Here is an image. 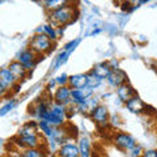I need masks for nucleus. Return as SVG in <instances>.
I'll list each match as a JSON object with an SVG mask.
<instances>
[{
	"mask_svg": "<svg viewBox=\"0 0 157 157\" xmlns=\"http://www.w3.org/2000/svg\"><path fill=\"white\" fill-rule=\"evenodd\" d=\"M76 16V9L72 6H66L56 9V11L50 12V21L54 26H63L71 24Z\"/></svg>",
	"mask_w": 157,
	"mask_h": 157,
	"instance_id": "obj_1",
	"label": "nucleus"
},
{
	"mask_svg": "<svg viewBox=\"0 0 157 157\" xmlns=\"http://www.w3.org/2000/svg\"><path fill=\"white\" fill-rule=\"evenodd\" d=\"M66 118H67L66 106L55 104L47 110V113L45 114V117H43L42 119L48 122V123H50L51 126H54V127H60L63 123H64Z\"/></svg>",
	"mask_w": 157,
	"mask_h": 157,
	"instance_id": "obj_2",
	"label": "nucleus"
},
{
	"mask_svg": "<svg viewBox=\"0 0 157 157\" xmlns=\"http://www.w3.org/2000/svg\"><path fill=\"white\" fill-rule=\"evenodd\" d=\"M30 48L38 54V55H43V54H47L51 51L52 48V39L46 36L45 33H38L36 34L32 39H30Z\"/></svg>",
	"mask_w": 157,
	"mask_h": 157,
	"instance_id": "obj_3",
	"label": "nucleus"
},
{
	"mask_svg": "<svg viewBox=\"0 0 157 157\" xmlns=\"http://www.w3.org/2000/svg\"><path fill=\"white\" fill-rule=\"evenodd\" d=\"M93 89L90 86H82V88H73L71 90V97H72V102H75L76 105L81 106L84 102L92 96Z\"/></svg>",
	"mask_w": 157,
	"mask_h": 157,
	"instance_id": "obj_4",
	"label": "nucleus"
},
{
	"mask_svg": "<svg viewBox=\"0 0 157 157\" xmlns=\"http://www.w3.org/2000/svg\"><path fill=\"white\" fill-rule=\"evenodd\" d=\"M114 143L122 151H130L136 145V141L134 137L127 134H123V132H118L114 136Z\"/></svg>",
	"mask_w": 157,
	"mask_h": 157,
	"instance_id": "obj_5",
	"label": "nucleus"
},
{
	"mask_svg": "<svg viewBox=\"0 0 157 157\" xmlns=\"http://www.w3.org/2000/svg\"><path fill=\"white\" fill-rule=\"evenodd\" d=\"M71 88L67 86V85H60L56 89L55 94H54V101L55 104H59V105H70L72 102V97H71Z\"/></svg>",
	"mask_w": 157,
	"mask_h": 157,
	"instance_id": "obj_6",
	"label": "nucleus"
},
{
	"mask_svg": "<svg viewBox=\"0 0 157 157\" xmlns=\"http://www.w3.org/2000/svg\"><path fill=\"white\" fill-rule=\"evenodd\" d=\"M0 82L7 90L14 89L18 84L17 78L13 76V73L9 71V68H2L0 70Z\"/></svg>",
	"mask_w": 157,
	"mask_h": 157,
	"instance_id": "obj_7",
	"label": "nucleus"
},
{
	"mask_svg": "<svg viewBox=\"0 0 157 157\" xmlns=\"http://www.w3.org/2000/svg\"><path fill=\"white\" fill-rule=\"evenodd\" d=\"M90 115L92 119L100 126H106L107 122H109V111H107V107L104 105L96 106L94 110L90 113Z\"/></svg>",
	"mask_w": 157,
	"mask_h": 157,
	"instance_id": "obj_8",
	"label": "nucleus"
},
{
	"mask_svg": "<svg viewBox=\"0 0 157 157\" xmlns=\"http://www.w3.org/2000/svg\"><path fill=\"white\" fill-rule=\"evenodd\" d=\"M37 56H38V54L34 52L32 48H28V50L21 51V54H20L18 58H17V60L20 63H22V64L25 66L29 71H30V70H33V68H34V66H36Z\"/></svg>",
	"mask_w": 157,
	"mask_h": 157,
	"instance_id": "obj_9",
	"label": "nucleus"
},
{
	"mask_svg": "<svg viewBox=\"0 0 157 157\" xmlns=\"http://www.w3.org/2000/svg\"><path fill=\"white\" fill-rule=\"evenodd\" d=\"M16 143L22 147V148H37L39 145V136L38 134H33V135H18L16 139Z\"/></svg>",
	"mask_w": 157,
	"mask_h": 157,
	"instance_id": "obj_10",
	"label": "nucleus"
},
{
	"mask_svg": "<svg viewBox=\"0 0 157 157\" xmlns=\"http://www.w3.org/2000/svg\"><path fill=\"white\" fill-rule=\"evenodd\" d=\"M107 81H109V84L111 86L118 88L127 81V75L122 70H119V68H113L111 72L109 73V76H107Z\"/></svg>",
	"mask_w": 157,
	"mask_h": 157,
	"instance_id": "obj_11",
	"label": "nucleus"
},
{
	"mask_svg": "<svg viewBox=\"0 0 157 157\" xmlns=\"http://www.w3.org/2000/svg\"><path fill=\"white\" fill-rule=\"evenodd\" d=\"M8 68H9V71L13 73V76L17 78V81H18V82L29 76V70L22 64V63H20L18 60L12 62L11 64H9Z\"/></svg>",
	"mask_w": 157,
	"mask_h": 157,
	"instance_id": "obj_12",
	"label": "nucleus"
},
{
	"mask_svg": "<svg viewBox=\"0 0 157 157\" xmlns=\"http://www.w3.org/2000/svg\"><path fill=\"white\" fill-rule=\"evenodd\" d=\"M126 107H127V109H128L131 113H135V114H140V113L144 111L145 105H144V102L135 94V96H132L130 100L126 102Z\"/></svg>",
	"mask_w": 157,
	"mask_h": 157,
	"instance_id": "obj_13",
	"label": "nucleus"
},
{
	"mask_svg": "<svg viewBox=\"0 0 157 157\" xmlns=\"http://www.w3.org/2000/svg\"><path fill=\"white\" fill-rule=\"evenodd\" d=\"M117 94H118V97H119L123 102H127L132 96H135V90H134V88H132V86H130L128 84H126V82H124V84H122V85L118 86Z\"/></svg>",
	"mask_w": 157,
	"mask_h": 157,
	"instance_id": "obj_14",
	"label": "nucleus"
},
{
	"mask_svg": "<svg viewBox=\"0 0 157 157\" xmlns=\"http://www.w3.org/2000/svg\"><path fill=\"white\" fill-rule=\"evenodd\" d=\"M59 155L63 157H77L80 156V151H78V147L75 144H63L59 149Z\"/></svg>",
	"mask_w": 157,
	"mask_h": 157,
	"instance_id": "obj_15",
	"label": "nucleus"
},
{
	"mask_svg": "<svg viewBox=\"0 0 157 157\" xmlns=\"http://www.w3.org/2000/svg\"><path fill=\"white\" fill-rule=\"evenodd\" d=\"M68 84L71 88H82L88 85V77L86 75H82V73H77V75H73L68 78Z\"/></svg>",
	"mask_w": 157,
	"mask_h": 157,
	"instance_id": "obj_16",
	"label": "nucleus"
},
{
	"mask_svg": "<svg viewBox=\"0 0 157 157\" xmlns=\"http://www.w3.org/2000/svg\"><path fill=\"white\" fill-rule=\"evenodd\" d=\"M113 68L110 67L109 63H100V64L94 66V68H93V72L96 73L97 76H100L101 78H107V76H109V73L111 72Z\"/></svg>",
	"mask_w": 157,
	"mask_h": 157,
	"instance_id": "obj_17",
	"label": "nucleus"
},
{
	"mask_svg": "<svg viewBox=\"0 0 157 157\" xmlns=\"http://www.w3.org/2000/svg\"><path fill=\"white\" fill-rule=\"evenodd\" d=\"M70 4V0H45V8L48 12L56 11V9L66 7Z\"/></svg>",
	"mask_w": 157,
	"mask_h": 157,
	"instance_id": "obj_18",
	"label": "nucleus"
},
{
	"mask_svg": "<svg viewBox=\"0 0 157 157\" xmlns=\"http://www.w3.org/2000/svg\"><path fill=\"white\" fill-rule=\"evenodd\" d=\"M78 151H80V156L88 157L90 156V140L88 137H81L78 141Z\"/></svg>",
	"mask_w": 157,
	"mask_h": 157,
	"instance_id": "obj_19",
	"label": "nucleus"
},
{
	"mask_svg": "<svg viewBox=\"0 0 157 157\" xmlns=\"http://www.w3.org/2000/svg\"><path fill=\"white\" fill-rule=\"evenodd\" d=\"M70 51L67 50H63L62 52H59L56 58H55V62H54V68L52 70H58V68H60L63 64H66V62L68 60V58H70Z\"/></svg>",
	"mask_w": 157,
	"mask_h": 157,
	"instance_id": "obj_20",
	"label": "nucleus"
},
{
	"mask_svg": "<svg viewBox=\"0 0 157 157\" xmlns=\"http://www.w3.org/2000/svg\"><path fill=\"white\" fill-rule=\"evenodd\" d=\"M37 124L34 122H29L25 126H22L18 131V135H33V134H37Z\"/></svg>",
	"mask_w": 157,
	"mask_h": 157,
	"instance_id": "obj_21",
	"label": "nucleus"
},
{
	"mask_svg": "<svg viewBox=\"0 0 157 157\" xmlns=\"http://www.w3.org/2000/svg\"><path fill=\"white\" fill-rule=\"evenodd\" d=\"M98 105H100V104H98V100H97V98L89 97L80 107H81V109H84L82 111H85V113H92L93 110H94V107L98 106Z\"/></svg>",
	"mask_w": 157,
	"mask_h": 157,
	"instance_id": "obj_22",
	"label": "nucleus"
},
{
	"mask_svg": "<svg viewBox=\"0 0 157 157\" xmlns=\"http://www.w3.org/2000/svg\"><path fill=\"white\" fill-rule=\"evenodd\" d=\"M38 128L41 130V132L45 136H47V137H50L51 135H52V131H54V126H51L48 122H46V121H43V119H41L39 121V123H38Z\"/></svg>",
	"mask_w": 157,
	"mask_h": 157,
	"instance_id": "obj_23",
	"label": "nucleus"
},
{
	"mask_svg": "<svg viewBox=\"0 0 157 157\" xmlns=\"http://www.w3.org/2000/svg\"><path fill=\"white\" fill-rule=\"evenodd\" d=\"M86 77H88V86H90L92 89L97 88L98 85L101 84V81H102V78L100 76H97L93 71L89 73V75H86Z\"/></svg>",
	"mask_w": 157,
	"mask_h": 157,
	"instance_id": "obj_24",
	"label": "nucleus"
},
{
	"mask_svg": "<svg viewBox=\"0 0 157 157\" xmlns=\"http://www.w3.org/2000/svg\"><path fill=\"white\" fill-rule=\"evenodd\" d=\"M38 32H39V33H45L46 36H48V37L52 39V41L58 38V34H56V32H55V29H54L51 25H43L42 29H39Z\"/></svg>",
	"mask_w": 157,
	"mask_h": 157,
	"instance_id": "obj_25",
	"label": "nucleus"
},
{
	"mask_svg": "<svg viewBox=\"0 0 157 157\" xmlns=\"http://www.w3.org/2000/svg\"><path fill=\"white\" fill-rule=\"evenodd\" d=\"M22 156H25V157H41V156H45V153L37 148H26V151L22 152Z\"/></svg>",
	"mask_w": 157,
	"mask_h": 157,
	"instance_id": "obj_26",
	"label": "nucleus"
},
{
	"mask_svg": "<svg viewBox=\"0 0 157 157\" xmlns=\"http://www.w3.org/2000/svg\"><path fill=\"white\" fill-rule=\"evenodd\" d=\"M16 106V101L14 100H12V101H9L8 104H6L4 105L2 109H0V115H6V114H8L11 110H13V107Z\"/></svg>",
	"mask_w": 157,
	"mask_h": 157,
	"instance_id": "obj_27",
	"label": "nucleus"
},
{
	"mask_svg": "<svg viewBox=\"0 0 157 157\" xmlns=\"http://www.w3.org/2000/svg\"><path fill=\"white\" fill-rule=\"evenodd\" d=\"M78 43H80V38H77V39H75V41H71V42H68L67 45L64 46V50H67V51H70V52H72L75 48L78 46Z\"/></svg>",
	"mask_w": 157,
	"mask_h": 157,
	"instance_id": "obj_28",
	"label": "nucleus"
},
{
	"mask_svg": "<svg viewBox=\"0 0 157 157\" xmlns=\"http://www.w3.org/2000/svg\"><path fill=\"white\" fill-rule=\"evenodd\" d=\"M56 84H59V85H67L68 84V77H67V75H60V76H58L56 78Z\"/></svg>",
	"mask_w": 157,
	"mask_h": 157,
	"instance_id": "obj_29",
	"label": "nucleus"
},
{
	"mask_svg": "<svg viewBox=\"0 0 157 157\" xmlns=\"http://www.w3.org/2000/svg\"><path fill=\"white\" fill-rule=\"evenodd\" d=\"M130 152H131V156H139L140 155V152H141V148H140V147H134V148H132V149H130Z\"/></svg>",
	"mask_w": 157,
	"mask_h": 157,
	"instance_id": "obj_30",
	"label": "nucleus"
},
{
	"mask_svg": "<svg viewBox=\"0 0 157 157\" xmlns=\"http://www.w3.org/2000/svg\"><path fill=\"white\" fill-rule=\"evenodd\" d=\"M144 156H147V157H157V151H147L145 153H144Z\"/></svg>",
	"mask_w": 157,
	"mask_h": 157,
	"instance_id": "obj_31",
	"label": "nucleus"
},
{
	"mask_svg": "<svg viewBox=\"0 0 157 157\" xmlns=\"http://www.w3.org/2000/svg\"><path fill=\"white\" fill-rule=\"evenodd\" d=\"M7 92H8V90H7L6 88H4V86L2 85V82H0V98L6 96V94H7Z\"/></svg>",
	"mask_w": 157,
	"mask_h": 157,
	"instance_id": "obj_32",
	"label": "nucleus"
},
{
	"mask_svg": "<svg viewBox=\"0 0 157 157\" xmlns=\"http://www.w3.org/2000/svg\"><path fill=\"white\" fill-rule=\"evenodd\" d=\"M115 2H118V3H119V4H123L124 2H127V0H115Z\"/></svg>",
	"mask_w": 157,
	"mask_h": 157,
	"instance_id": "obj_33",
	"label": "nucleus"
},
{
	"mask_svg": "<svg viewBox=\"0 0 157 157\" xmlns=\"http://www.w3.org/2000/svg\"><path fill=\"white\" fill-rule=\"evenodd\" d=\"M33 2H37V0H33Z\"/></svg>",
	"mask_w": 157,
	"mask_h": 157,
	"instance_id": "obj_34",
	"label": "nucleus"
},
{
	"mask_svg": "<svg viewBox=\"0 0 157 157\" xmlns=\"http://www.w3.org/2000/svg\"><path fill=\"white\" fill-rule=\"evenodd\" d=\"M43 2H45V0H43Z\"/></svg>",
	"mask_w": 157,
	"mask_h": 157,
	"instance_id": "obj_35",
	"label": "nucleus"
}]
</instances>
